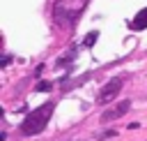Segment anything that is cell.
I'll return each mask as SVG.
<instances>
[{"label":"cell","mask_w":147,"mask_h":141,"mask_svg":"<svg viewBox=\"0 0 147 141\" xmlns=\"http://www.w3.org/2000/svg\"><path fill=\"white\" fill-rule=\"evenodd\" d=\"M51 88H53L51 81H39V83H37V90H41V92H46V90H51Z\"/></svg>","instance_id":"cell-5"},{"label":"cell","mask_w":147,"mask_h":141,"mask_svg":"<svg viewBox=\"0 0 147 141\" xmlns=\"http://www.w3.org/2000/svg\"><path fill=\"white\" fill-rule=\"evenodd\" d=\"M122 86H124V81H122L119 76L110 79V81L101 88V92H99V102H101V104H106V102H110L113 97H117V92L122 90Z\"/></svg>","instance_id":"cell-2"},{"label":"cell","mask_w":147,"mask_h":141,"mask_svg":"<svg viewBox=\"0 0 147 141\" xmlns=\"http://www.w3.org/2000/svg\"><path fill=\"white\" fill-rule=\"evenodd\" d=\"M96 37H99V32H90V37L85 39V46H92V44L96 42Z\"/></svg>","instance_id":"cell-6"},{"label":"cell","mask_w":147,"mask_h":141,"mask_svg":"<svg viewBox=\"0 0 147 141\" xmlns=\"http://www.w3.org/2000/svg\"><path fill=\"white\" fill-rule=\"evenodd\" d=\"M129 25H131L133 30H142V28H147V9H142V12L138 14V18H133Z\"/></svg>","instance_id":"cell-4"},{"label":"cell","mask_w":147,"mask_h":141,"mask_svg":"<svg viewBox=\"0 0 147 141\" xmlns=\"http://www.w3.org/2000/svg\"><path fill=\"white\" fill-rule=\"evenodd\" d=\"M51 113H53V104H51V102H48V104H41V106L34 109V111H30V113L25 116V120L21 123V132H23L25 136H34V134H39V132L46 127Z\"/></svg>","instance_id":"cell-1"},{"label":"cell","mask_w":147,"mask_h":141,"mask_svg":"<svg viewBox=\"0 0 147 141\" xmlns=\"http://www.w3.org/2000/svg\"><path fill=\"white\" fill-rule=\"evenodd\" d=\"M129 111H131V102H129V99H124V102H119L117 106H113V109L103 111V113H101V123L117 120V118H122V116H124V113H129Z\"/></svg>","instance_id":"cell-3"}]
</instances>
